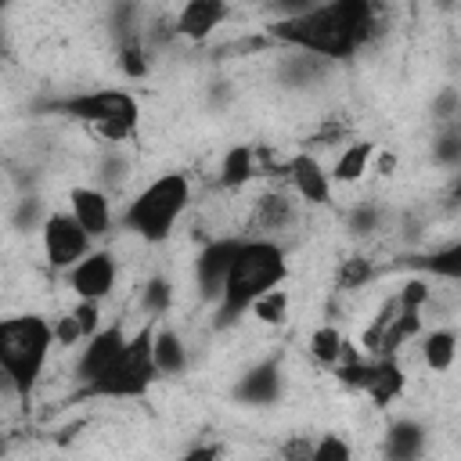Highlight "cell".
<instances>
[{"instance_id":"d6986e66","label":"cell","mask_w":461,"mask_h":461,"mask_svg":"<svg viewBox=\"0 0 461 461\" xmlns=\"http://www.w3.org/2000/svg\"><path fill=\"white\" fill-rule=\"evenodd\" d=\"M187 342L173 324H155V367L162 378L187 371Z\"/></svg>"},{"instance_id":"484cf974","label":"cell","mask_w":461,"mask_h":461,"mask_svg":"<svg viewBox=\"0 0 461 461\" xmlns=\"http://www.w3.org/2000/svg\"><path fill=\"white\" fill-rule=\"evenodd\" d=\"M339 353H342V331L335 324H321L310 331V357L324 367H335L339 364Z\"/></svg>"},{"instance_id":"9c48e42d","label":"cell","mask_w":461,"mask_h":461,"mask_svg":"<svg viewBox=\"0 0 461 461\" xmlns=\"http://www.w3.org/2000/svg\"><path fill=\"white\" fill-rule=\"evenodd\" d=\"M285 176H288V184H292V191H295V198H299L303 205H313V209L331 205V187H335V180H331V169H324V162H321L317 155L295 151V155L285 162Z\"/></svg>"},{"instance_id":"8fae6325","label":"cell","mask_w":461,"mask_h":461,"mask_svg":"<svg viewBox=\"0 0 461 461\" xmlns=\"http://www.w3.org/2000/svg\"><path fill=\"white\" fill-rule=\"evenodd\" d=\"M299 205L303 202L295 198V191L292 194L288 191H267L252 202L245 227H249L252 238H277V234H285L299 223Z\"/></svg>"},{"instance_id":"44dd1931","label":"cell","mask_w":461,"mask_h":461,"mask_svg":"<svg viewBox=\"0 0 461 461\" xmlns=\"http://www.w3.org/2000/svg\"><path fill=\"white\" fill-rule=\"evenodd\" d=\"M457 331L454 328H432V331H421V364L436 375H447L457 360Z\"/></svg>"},{"instance_id":"e575fe53","label":"cell","mask_w":461,"mask_h":461,"mask_svg":"<svg viewBox=\"0 0 461 461\" xmlns=\"http://www.w3.org/2000/svg\"><path fill=\"white\" fill-rule=\"evenodd\" d=\"M436 155L443 158V162H450V158H457L461 155V130H450L443 140H439V148H436Z\"/></svg>"},{"instance_id":"9a60e30c","label":"cell","mask_w":461,"mask_h":461,"mask_svg":"<svg viewBox=\"0 0 461 461\" xmlns=\"http://www.w3.org/2000/svg\"><path fill=\"white\" fill-rule=\"evenodd\" d=\"M281 393H285V375H281V364L277 360H259L230 389V396L238 403H249V407H270V403L281 400Z\"/></svg>"},{"instance_id":"52a82bcc","label":"cell","mask_w":461,"mask_h":461,"mask_svg":"<svg viewBox=\"0 0 461 461\" xmlns=\"http://www.w3.org/2000/svg\"><path fill=\"white\" fill-rule=\"evenodd\" d=\"M40 245H43V259L50 270H72L90 249H94V238L90 230L76 220L72 209H54L43 216L40 223Z\"/></svg>"},{"instance_id":"4316f807","label":"cell","mask_w":461,"mask_h":461,"mask_svg":"<svg viewBox=\"0 0 461 461\" xmlns=\"http://www.w3.org/2000/svg\"><path fill=\"white\" fill-rule=\"evenodd\" d=\"M371 281H375V263L364 259V256H349L335 270V288H342V292H357V288H364Z\"/></svg>"},{"instance_id":"ac0fdd59","label":"cell","mask_w":461,"mask_h":461,"mask_svg":"<svg viewBox=\"0 0 461 461\" xmlns=\"http://www.w3.org/2000/svg\"><path fill=\"white\" fill-rule=\"evenodd\" d=\"M375 151H378V144L375 140H349L342 151H339V158L331 162V180L335 184H342V187H353V184H360L367 173H371V162H375Z\"/></svg>"},{"instance_id":"ba28073f","label":"cell","mask_w":461,"mask_h":461,"mask_svg":"<svg viewBox=\"0 0 461 461\" xmlns=\"http://www.w3.org/2000/svg\"><path fill=\"white\" fill-rule=\"evenodd\" d=\"M65 281L76 292V299H97V303H104L115 292L119 259H115L112 249H90L72 270H65Z\"/></svg>"},{"instance_id":"277c9868","label":"cell","mask_w":461,"mask_h":461,"mask_svg":"<svg viewBox=\"0 0 461 461\" xmlns=\"http://www.w3.org/2000/svg\"><path fill=\"white\" fill-rule=\"evenodd\" d=\"M187 205H191V180H187V173L169 169V173H158L155 180H148L126 202L119 227L137 234L144 245H162L166 238H173Z\"/></svg>"},{"instance_id":"d590c367","label":"cell","mask_w":461,"mask_h":461,"mask_svg":"<svg viewBox=\"0 0 461 461\" xmlns=\"http://www.w3.org/2000/svg\"><path fill=\"white\" fill-rule=\"evenodd\" d=\"M375 173H378V176H393V173H396V155L378 148V151H375Z\"/></svg>"},{"instance_id":"30bf717a","label":"cell","mask_w":461,"mask_h":461,"mask_svg":"<svg viewBox=\"0 0 461 461\" xmlns=\"http://www.w3.org/2000/svg\"><path fill=\"white\" fill-rule=\"evenodd\" d=\"M238 245H241V238H212V241L202 245V252H198V259H194V288H198L202 303L212 306V303L220 299Z\"/></svg>"},{"instance_id":"8992f818","label":"cell","mask_w":461,"mask_h":461,"mask_svg":"<svg viewBox=\"0 0 461 461\" xmlns=\"http://www.w3.org/2000/svg\"><path fill=\"white\" fill-rule=\"evenodd\" d=\"M155 324L158 321L148 317L144 328H137L130 335L119 360L94 382L79 385V396L83 400H140V396H148L151 385L162 378L155 367Z\"/></svg>"},{"instance_id":"5bb4252c","label":"cell","mask_w":461,"mask_h":461,"mask_svg":"<svg viewBox=\"0 0 461 461\" xmlns=\"http://www.w3.org/2000/svg\"><path fill=\"white\" fill-rule=\"evenodd\" d=\"M227 14H230V0H184L173 18V36L202 43L223 25Z\"/></svg>"},{"instance_id":"74e56055","label":"cell","mask_w":461,"mask_h":461,"mask_svg":"<svg viewBox=\"0 0 461 461\" xmlns=\"http://www.w3.org/2000/svg\"><path fill=\"white\" fill-rule=\"evenodd\" d=\"M454 4H457V0H439V7H454Z\"/></svg>"},{"instance_id":"f35d334b","label":"cell","mask_w":461,"mask_h":461,"mask_svg":"<svg viewBox=\"0 0 461 461\" xmlns=\"http://www.w3.org/2000/svg\"><path fill=\"white\" fill-rule=\"evenodd\" d=\"M454 194H457V198H461V180H457V187H454Z\"/></svg>"},{"instance_id":"f546056e","label":"cell","mask_w":461,"mask_h":461,"mask_svg":"<svg viewBox=\"0 0 461 461\" xmlns=\"http://www.w3.org/2000/svg\"><path fill=\"white\" fill-rule=\"evenodd\" d=\"M349 454L353 447L335 432H324L321 439H313V461H349Z\"/></svg>"},{"instance_id":"e0dca14e","label":"cell","mask_w":461,"mask_h":461,"mask_svg":"<svg viewBox=\"0 0 461 461\" xmlns=\"http://www.w3.org/2000/svg\"><path fill=\"white\" fill-rule=\"evenodd\" d=\"M256 176H259V151L252 144H230L220 158V169H216L220 187L223 191H241Z\"/></svg>"},{"instance_id":"6da1fadb","label":"cell","mask_w":461,"mask_h":461,"mask_svg":"<svg viewBox=\"0 0 461 461\" xmlns=\"http://www.w3.org/2000/svg\"><path fill=\"white\" fill-rule=\"evenodd\" d=\"M270 40L324 61L353 58L375 36V0H321L267 25Z\"/></svg>"},{"instance_id":"ffe728a7","label":"cell","mask_w":461,"mask_h":461,"mask_svg":"<svg viewBox=\"0 0 461 461\" xmlns=\"http://www.w3.org/2000/svg\"><path fill=\"white\" fill-rule=\"evenodd\" d=\"M421 331H425L421 310H414V306H396V313L385 321V331H382V346H378V357H385V353H400L407 342L421 339Z\"/></svg>"},{"instance_id":"3957f363","label":"cell","mask_w":461,"mask_h":461,"mask_svg":"<svg viewBox=\"0 0 461 461\" xmlns=\"http://www.w3.org/2000/svg\"><path fill=\"white\" fill-rule=\"evenodd\" d=\"M54 346V321H47L43 313H14L0 321V371L18 400H29Z\"/></svg>"},{"instance_id":"4fadbf2b","label":"cell","mask_w":461,"mask_h":461,"mask_svg":"<svg viewBox=\"0 0 461 461\" xmlns=\"http://www.w3.org/2000/svg\"><path fill=\"white\" fill-rule=\"evenodd\" d=\"M68 209L76 212V220L90 230L94 241L108 238L112 227H115V212H112V198L104 187H94V184H76L68 191Z\"/></svg>"},{"instance_id":"5b68a950","label":"cell","mask_w":461,"mask_h":461,"mask_svg":"<svg viewBox=\"0 0 461 461\" xmlns=\"http://www.w3.org/2000/svg\"><path fill=\"white\" fill-rule=\"evenodd\" d=\"M47 112H58L65 119L90 126L108 144L133 140L140 130V101L122 86H101V90H79L68 97H54L47 101Z\"/></svg>"},{"instance_id":"83f0119b","label":"cell","mask_w":461,"mask_h":461,"mask_svg":"<svg viewBox=\"0 0 461 461\" xmlns=\"http://www.w3.org/2000/svg\"><path fill=\"white\" fill-rule=\"evenodd\" d=\"M119 68L126 72V79H144L148 76V50L140 36H126L119 43Z\"/></svg>"},{"instance_id":"603a6c76","label":"cell","mask_w":461,"mask_h":461,"mask_svg":"<svg viewBox=\"0 0 461 461\" xmlns=\"http://www.w3.org/2000/svg\"><path fill=\"white\" fill-rule=\"evenodd\" d=\"M425 450V429L411 418H400L389 425V439H385V454L389 457H418Z\"/></svg>"},{"instance_id":"8d00e7d4","label":"cell","mask_w":461,"mask_h":461,"mask_svg":"<svg viewBox=\"0 0 461 461\" xmlns=\"http://www.w3.org/2000/svg\"><path fill=\"white\" fill-rule=\"evenodd\" d=\"M220 454H223V447H191L184 457H191V461H194V457H220Z\"/></svg>"},{"instance_id":"1f68e13d","label":"cell","mask_w":461,"mask_h":461,"mask_svg":"<svg viewBox=\"0 0 461 461\" xmlns=\"http://www.w3.org/2000/svg\"><path fill=\"white\" fill-rule=\"evenodd\" d=\"M72 313H76V321H79V328H83L86 339L104 328V324H101V303H97V299H76Z\"/></svg>"},{"instance_id":"d4e9b609","label":"cell","mask_w":461,"mask_h":461,"mask_svg":"<svg viewBox=\"0 0 461 461\" xmlns=\"http://www.w3.org/2000/svg\"><path fill=\"white\" fill-rule=\"evenodd\" d=\"M288 310H292V295H288V288H285V285H277V288L263 292V295L249 306V317H256L259 324L281 328V324L288 321Z\"/></svg>"},{"instance_id":"7a4b0ae2","label":"cell","mask_w":461,"mask_h":461,"mask_svg":"<svg viewBox=\"0 0 461 461\" xmlns=\"http://www.w3.org/2000/svg\"><path fill=\"white\" fill-rule=\"evenodd\" d=\"M288 281V256L281 249L277 238H241L238 252H234V263H230V274L223 281V292L220 299L212 303V328L223 331L230 328L234 321H241L249 313V306Z\"/></svg>"},{"instance_id":"7402d4cb","label":"cell","mask_w":461,"mask_h":461,"mask_svg":"<svg viewBox=\"0 0 461 461\" xmlns=\"http://www.w3.org/2000/svg\"><path fill=\"white\" fill-rule=\"evenodd\" d=\"M414 267L425 274V277H443V281H461V238L450 241V245H439L425 256L414 259Z\"/></svg>"},{"instance_id":"836d02e7","label":"cell","mask_w":461,"mask_h":461,"mask_svg":"<svg viewBox=\"0 0 461 461\" xmlns=\"http://www.w3.org/2000/svg\"><path fill=\"white\" fill-rule=\"evenodd\" d=\"M349 227L353 234H367L378 227V209L375 205H360V209H349Z\"/></svg>"},{"instance_id":"7c38bea8","label":"cell","mask_w":461,"mask_h":461,"mask_svg":"<svg viewBox=\"0 0 461 461\" xmlns=\"http://www.w3.org/2000/svg\"><path fill=\"white\" fill-rule=\"evenodd\" d=\"M126 342H130V331H126L119 321H112V324H104L97 335H90L86 346L79 349V360H76V378H79V385H86V382H94L97 375H104V371L119 360V353L126 349Z\"/></svg>"},{"instance_id":"d6a6232c","label":"cell","mask_w":461,"mask_h":461,"mask_svg":"<svg viewBox=\"0 0 461 461\" xmlns=\"http://www.w3.org/2000/svg\"><path fill=\"white\" fill-rule=\"evenodd\" d=\"M396 299H400V306L425 310V303L432 299V288H429V281H425V277H411V281H403V288L396 292Z\"/></svg>"},{"instance_id":"f1b7e54d","label":"cell","mask_w":461,"mask_h":461,"mask_svg":"<svg viewBox=\"0 0 461 461\" xmlns=\"http://www.w3.org/2000/svg\"><path fill=\"white\" fill-rule=\"evenodd\" d=\"M371 360L375 357H360V360H346V364H335V382L349 393H364L367 378H371Z\"/></svg>"},{"instance_id":"cb8c5ba5","label":"cell","mask_w":461,"mask_h":461,"mask_svg":"<svg viewBox=\"0 0 461 461\" xmlns=\"http://www.w3.org/2000/svg\"><path fill=\"white\" fill-rule=\"evenodd\" d=\"M173 299H176V288L166 274H151L144 285H140V310L151 317V321H162L169 310H173Z\"/></svg>"},{"instance_id":"2e32d148","label":"cell","mask_w":461,"mask_h":461,"mask_svg":"<svg viewBox=\"0 0 461 461\" xmlns=\"http://www.w3.org/2000/svg\"><path fill=\"white\" fill-rule=\"evenodd\" d=\"M403 385H407V375H403L400 353H385V357H375V360H371V378H367V385H364V396H367L378 411L393 407V403L400 400Z\"/></svg>"},{"instance_id":"4dcf8cb0","label":"cell","mask_w":461,"mask_h":461,"mask_svg":"<svg viewBox=\"0 0 461 461\" xmlns=\"http://www.w3.org/2000/svg\"><path fill=\"white\" fill-rule=\"evenodd\" d=\"M54 339H58V349H72V346L86 342V335H83V328H79V321H76L72 310L54 321Z\"/></svg>"}]
</instances>
